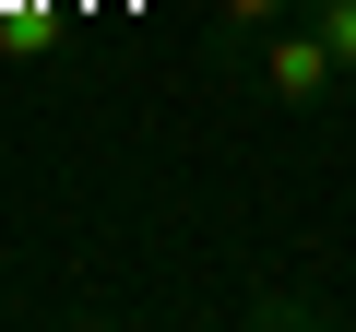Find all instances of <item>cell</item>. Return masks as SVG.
<instances>
[{"label":"cell","mask_w":356,"mask_h":332,"mask_svg":"<svg viewBox=\"0 0 356 332\" xmlns=\"http://www.w3.org/2000/svg\"><path fill=\"white\" fill-rule=\"evenodd\" d=\"M309 24H321V36H332V60L356 72V0H309Z\"/></svg>","instance_id":"cell-3"},{"label":"cell","mask_w":356,"mask_h":332,"mask_svg":"<svg viewBox=\"0 0 356 332\" xmlns=\"http://www.w3.org/2000/svg\"><path fill=\"white\" fill-rule=\"evenodd\" d=\"M344 83H356V72H344V60H332V36H321V24H309V13H297V24H273V36H261V95H273V107H285V119H321V107H332V95H344Z\"/></svg>","instance_id":"cell-1"},{"label":"cell","mask_w":356,"mask_h":332,"mask_svg":"<svg viewBox=\"0 0 356 332\" xmlns=\"http://www.w3.org/2000/svg\"><path fill=\"white\" fill-rule=\"evenodd\" d=\"M297 13H309V0H214V24H226V36H250V48H261L273 24H297Z\"/></svg>","instance_id":"cell-2"},{"label":"cell","mask_w":356,"mask_h":332,"mask_svg":"<svg viewBox=\"0 0 356 332\" xmlns=\"http://www.w3.org/2000/svg\"><path fill=\"white\" fill-rule=\"evenodd\" d=\"M250 320H321V297L309 285H273V297H250Z\"/></svg>","instance_id":"cell-4"}]
</instances>
